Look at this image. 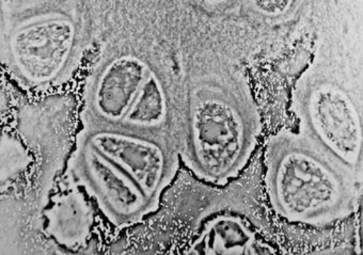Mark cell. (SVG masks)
Masks as SVG:
<instances>
[{"mask_svg": "<svg viewBox=\"0 0 363 255\" xmlns=\"http://www.w3.org/2000/svg\"><path fill=\"white\" fill-rule=\"evenodd\" d=\"M265 166L270 206L289 222L325 227L356 208L358 176L305 132L284 130L272 136Z\"/></svg>", "mask_w": 363, "mask_h": 255, "instance_id": "1", "label": "cell"}, {"mask_svg": "<svg viewBox=\"0 0 363 255\" xmlns=\"http://www.w3.org/2000/svg\"><path fill=\"white\" fill-rule=\"evenodd\" d=\"M261 128L244 102L230 90L203 86L189 104L182 155L191 171L210 184H227L248 164Z\"/></svg>", "mask_w": 363, "mask_h": 255, "instance_id": "2", "label": "cell"}, {"mask_svg": "<svg viewBox=\"0 0 363 255\" xmlns=\"http://www.w3.org/2000/svg\"><path fill=\"white\" fill-rule=\"evenodd\" d=\"M78 142L115 162L158 205L179 168V155L169 137L111 126H89L78 137Z\"/></svg>", "mask_w": 363, "mask_h": 255, "instance_id": "3", "label": "cell"}, {"mask_svg": "<svg viewBox=\"0 0 363 255\" xmlns=\"http://www.w3.org/2000/svg\"><path fill=\"white\" fill-rule=\"evenodd\" d=\"M72 170L79 186L117 227L135 225L160 206L115 162L82 143L78 142Z\"/></svg>", "mask_w": 363, "mask_h": 255, "instance_id": "4", "label": "cell"}, {"mask_svg": "<svg viewBox=\"0 0 363 255\" xmlns=\"http://www.w3.org/2000/svg\"><path fill=\"white\" fill-rule=\"evenodd\" d=\"M305 132L329 155L359 176L362 124L354 103L333 84H318L306 101Z\"/></svg>", "mask_w": 363, "mask_h": 255, "instance_id": "5", "label": "cell"}, {"mask_svg": "<svg viewBox=\"0 0 363 255\" xmlns=\"http://www.w3.org/2000/svg\"><path fill=\"white\" fill-rule=\"evenodd\" d=\"M77 39L73 21L43 18L18 27L8 41V54L23 79L33 86H45L60 77L73 56Z\"/></svg>", "mask_w": 363, "mask_h": 255, "instance_id": "6", "label": "cell"}, {"mask_svg": "<svg viewBox=\"0 0 363 255\" xmlns=\"http://www.w3.org/2000/svg\"><path fill=\"white\" fill-rule=\"evenodd\" d=\"M151 72L137 57L122 56L111 61L94 84L89 126L121 128Z\"/></svg>", "mask_w": 363, "mask_h": 255, "instance_id": "7", "label": "cell"}, {"mask_svg": "<svg viewBox=\"0 0 363 255\" xmlns=\"http://www.w3.org/2000/svg\"><path fill=\"white\" fill-rule=\"evenodd\" d=\"M191 254L259 255L276 254L247 219L232 212L214 215L202 223L191 246Z\"/></svg>", "mask_w": 363, "mask_h": 255, "instance_id": "8", "label": "cell"}, {"mask_svg": "<svg viewBox=\"0 0 363 255\" xmlns=\"http://www.w3.org/2000/svg\"><path fill=\"white\" fill-rule=\"evenodd\" d=\"M45 232L57 244L76 251L91 237L94 210L78 187H65L52 196L45 210Z\"/></svg>", "mask_w": 363, "mask_h": 255, "instance_id": "9", "label": "cell"}, {"mask_svg": "<svg viewBox=\"0 0 363 255\" xmlns=\"http://www.w3.org/2000/svg\"><path fill=\"white\" fill-rule=\"evenodd\" d=\"M168 124L166 94L157 76L151 72L121 128L164 136Z\"/></svg>", "mask_w": 363, "mask_h": 255, "instance_id": "10", "label": "cell"}, {"mask_svg": "<svg viewBox=\"0 0 363 255\" xmlns=\"http://www.w3.org/2000/svg\"><path fill=\"white\" fill-rule=\"evenodd\" d=\"M257 11L268 16H276L288 11L293 0H251Z\"/></svg>", "mask_w": 363, "mask_h": 255, "instance_id": "11", "label": "cell"}, {"mask_svg": "<svg viewBox=\"0 0 363 255\" xmlns=\"http://www.w3.org/2000/svg\"><path fill=\"white\" fill-rule=\"evenodd\" d=\"M26 3V0H4L5 6H9V7H18L21 4Z\"/></svg>", "mask_w": 363, "mask_h": 255, "instance_id": "12", "label": "cell"}, {"mask_svg": "<svg viewBox=\"0 0 363 255\" xmlns=\"http://www.w3.org/2000/svg\"><path fill=\"white\" fill-rule=\"evenodd\" d=\"M206 1H208V3L212 4H219L223 3V1H225V0H206Z\"/></svg>", "mask_w": 363, "mask_h": 255, "instance_id": "13", "label": "cell"}]
</instances>
